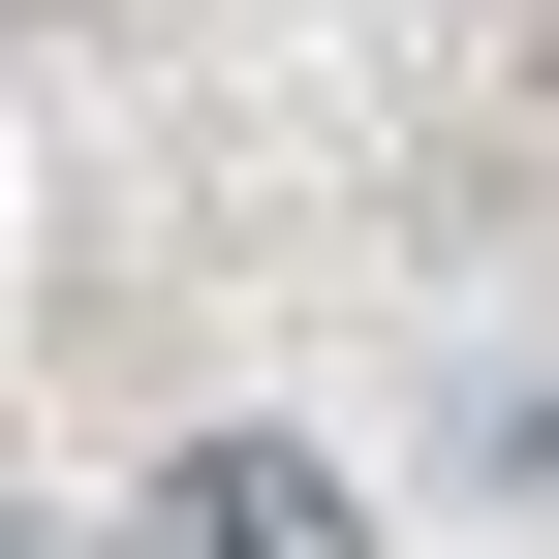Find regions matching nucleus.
I'll return each instance as SVG.
<instances>
[{
  "label": "nucleus",
  "mask_w": 559,
  "mask_h": 559,
  "mask_svg": "<svg viewBox=\"0 0 559 559\" xmlns=\"http://www.w3.org/2000/svg\"><path fill=\"white\" fill-rule=\"evenodd\" d=\"M0 559H32V498H0Z\"/></svg>",
  "instance_id": "2"
},
{
  "label": "nucleus",
  "mask_w": 559,
  "mask_h": 559,
  "mask_svg": "<svg viewBox=\"0 0 559 559\" xmlns=\"http://www.w3.org/2000/svg\"><path fill=\"white\" fill-rule=\"evenodd\" d=\"M124 559H373V498H342L311 436H187L156 498H124Z\"/></svg>",
  "instance_id": "1"
}]
</instances>
